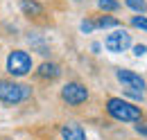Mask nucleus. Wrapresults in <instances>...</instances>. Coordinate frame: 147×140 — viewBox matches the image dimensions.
Listing matches in <instances>:
<instances>
[{
	"label": "nucleus",
	"mask_w": 147,
	"mask_h": 140,
	"mask_svg": "<svg viewBox=\"0 0 147 140\" xmlns=\"http://www.w3.org/2000/svg\"><path fill=\"white\" fill-rule=\"evenodd\" d=\"M93 30H95V25H93V18H84V20H82V32L91 34Z\"/></svg>",
	"instance_id": "obj_14"
},
{
	"label": "nucleus",
	"mask_w": 147,
	"mask_h": 140,
	"mask_svg": "<svg viewBox=\"0 0 147 140\" xmlns=\"http://www.w3.org/2000/svg\"><path fill=\"white\" fill-rule=\"evenodd\" d=\"M107 113L118 122H140L143 120V108L122 100V97H109L107 100Z\"/></svg>",
	"instance_id": "obj_1"
},
{
	"label": "nucleus",
	"mask_w": 147,
	"mask_h": 140,
	"mask_svg": "<svg viewBox=\"0 0 147 140\" xmlns=\"http://www.w3.org/2000/svg\"><path fill=\"white\" fill-rule=\"evenodd\" d=\"M32 70V57L25 50H11L7 57V72L11 77H25Z\"/></svg>",
	"instance_id": "obj_3"
},
{
	"label": "nucleus",
	"mask_w": 147,
	"mask_h": 140,
	"mask_svg": "<svg viewBox=\"0 0 147 140\" xmlns=\"http://www.w3.org/2000/svg\"><path fill=\"white\" fill-rule=\"evenodd\" d=\"M61 100L68 106H82L88 100V88L84 86L82 81H68L66 86L61 88Z\"/></svg>",
	"instance_id": "obj_4"
},
{
	"label": "nucleus",
	"mask_w": 147,
	"mask_h": 140,
	"mask_svg": "<svg viewBox=\"0 0 147 140\" xmlns=\"http://www.w3.org/2000/svg\"><path fill=\"white\" fill-rule=\"evenodd\" d=\"M131 25H134V27H138V30H145V32H147V16H143V14L131 16Z\"/></svg>",
	"instance_id": "obj_13"
},
{
	"label": "nucleus",
	"mask_w": 147,
	"mask_h": 140,
	"mask_svg": "<svg viewBox=\"0 0 147 140\" xmlns=\"http://www.w3.org/2000/svg\"><path fill=\"white\" fill-rule=\"evenodd\" d=\"M115 77H118V81L120 84H125L127 88H131V90H143L145 88V79L138 75V72H134V70H125V68H120V70H115Z\"/></svg>",
	"instance_id": "obj_6"
},
{
	"label": "nucleus",
	"mask_w": 147,
	"mask_h": 140,
	"mask_svg": "<svg viewBox=\"0 0 147 140\" xmlns=\"http://www.w3.org/2000/svg\"><path fill=\"white\" fill-rule=\"evenodd\" d=\"M61 138L63 140H86V131L82 129V124H75V122H66L61 124Z\"/></svg>",
	"instance_id": "obj_8"
},
{
	"label": "nucleus",
	"mask_w": 147,
	"mask_h": 140,
	"mask_svg": "<svg viewBox=\"0 0 147 140\" xmlns=\"http://www.w3.org/2000/svg\"><path fill=\"white\" fill-rule=\"evenodd\" d=\"M32 97V86L14 79H0V102L5 106H16Z\"/></svg>",
	"instance_id": "obj_2"
},
{
	"label": "nucleus",
	"mask_w": 147,
	"mask_h": 140,
	"mask_svg": "<svg viewBox=\"0 0 147 140\" xmlns=\"http://www.w3.org/2000/svg\"><path fill=\"white\" fill-rule=\"evenodd\" d=\"M36 77L43 79V81H55V79L61 77V66L55 63V61H43L36 68Z\"/></svg>",
	"instance_id": "obj_7"
},
{
	"label": "nucleus",
	"mask_w": 147,
	"mask_h": 140,
	"mask_svg": "<svg viewBox=\"0 0 147 140\" xmlns=\"http://www.w3.org/2000/svg\"><path fill=\"white\" fill-rule=\"evenodd\" d=\"M93 25L100 27V30H107V27H118L120 20L113 18V16H109V14H97V16H93Z\"/></svg>",
	"instance_id": "obj_10"
},
{
	"label": "nucleus",
	"mask_w": 147,
	"mask_h": 140,
	"mask_svg": "<svg viewBox=\"0 0 147 140\" xmlns=\"http://www.w3.org/2000/svg\"><path fill=\"white\" fill-rule=\"evenodd\" d=\"M20 9L27 18H41L45 16V7L38 0H20Z\"/></svg>",
	"instance_id": "obj_9"
},
{
	"label": "nucleus",
	"mask_w": 147,
	"mask_h": 140,
	"mask_svg": "<svg viewBox=\"0 0 147 140\" xmlns=\"http://www.w3.org/2000/svg\"><path fill=\"white\" fill-rule=\"evenodd\" d=\"M77 2H79V0H77Z\"/></svg>",
	"instance_id": "obj_17"
},
{
	"label": "nucleus",
	"mask_w": 147,
	"mask_h": 140,
	"mask_svg": "<svg viewBox=\"0 0 147 140\" xmlns=\"http://www.w3.org/2000/svg\"><path fill=\"white\" fill-rule=\"evenodd\" d=\"M97 7L107 14V11H118L120 9V2L118 0H97Z\"/></svg>",
	"instance_id": "obj_12"
},
{
	"label": "nucleus",
	"mask_w": 147,
	"mask_h": 140,
	"mask_svg": "<svg viewBox=\"0 0 147 140\" xmlns=\"http://www.w3.org/2000/svg\"><path fill=\"white\" fill-rule=\"evenodd\" d=\"M125 5H127L131 11H136V14H145L147 11V2L145 0H125Z\"/></svg>",
	"instance_id": "obj_11"
},
{
	"label": "nucleus",
	"mask_w": 147,
	"mask_h": 140,
	"mask_svg": "<svg viewBox=\"0 0 147 140\" xmlns=\"http://www.w3.org/2000/svg\"><path fill=\"white\" fill-rule=\"evenodd\" d=\"M136 131H138L140 136H147V127H143V124H136Z\"/></svg>",
	"instance_id": "obj_16"
},
{
	"label": "nucleus",
	"mask_w": 147,
	"mask_h": 140,
	"mask_svg": "<svg viewBox=\"0 0 147 140\" xmlns=\"http://www.w3.org/2000/svg\"><path fill=\"white\" fill-rule=\"evenodd\" d=\"M129 45H131V34H129L127 30H115V32H111L107 38H104V48L109 50V52H125Z\"/></svg>",
	"instance_id": "obj_5"
},
{
	"label": "nucleus",
	"mask_w": 147,
	"mask_h": 140,
	"mask_svg": "<svg viewBox=\"0 0 147 140\" xmlns=\"http://www.w3.org/2000/svg\"><path fill=\"white\" fill-rule=\"evenodd\" d=\"M145 52H147V45H136V48H134V54H136V57H143Z\"/></svg>",
	"instance_id": "obj_15"
}]
</instances>
